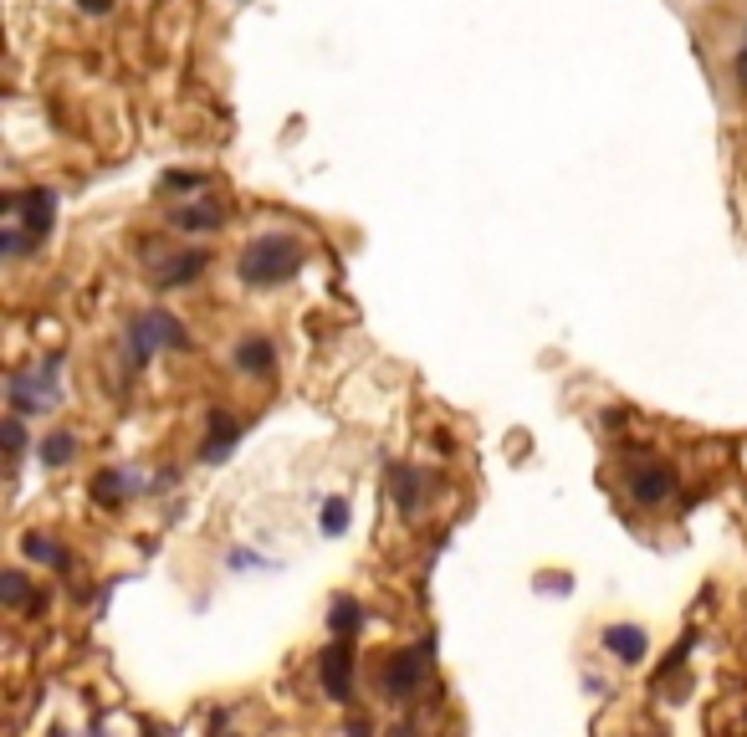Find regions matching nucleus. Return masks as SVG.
<instances>
[{"mask_svg": "<svg viewBox=\"0 0 747 737\" xmlns=\"http://www.w3.org/2000/svg\"><path fill=\"white\" fill-rule=\"evenodd\" d=\"M302 241L297 236H261V241H251L246 251H241V282L246 287H277V282H287L297 267H302Z\"/></svg>", "mask_w": 747, "mask_h": 737, "instance_id": "obj_1", "label": "nucleus"}, {"mask_svg": "<svg viewBox=\"0 0 747 737\" xmlns=\"http://www.w3.org/2000/svg\"><path fill=\"white\" fill-rule=\"evenodd\" d=\"M62 400V359H47L41 369L11 374V410L16 415H47Z\"/></svg>", "mask_w": 747, "mask_h": 737, "instance_id": "obj_2", "label": "nucleus"}, {"mask_svg": "<svg viewBox=\"0 0 747 737\" xmlns=\"http://www.w3.org/2000/svg\"><path fill=\"white\" fill-rule=\"evenodd\" d=\"M185 328H180V318H169L164 308H154V313H139L134 318V328H128V359L134 364H144V359H154L159 349H185Z\"/></svg>", "mask_w": 747, "mask_h": 737, "instance_id": "obj_3", "label": "nucleus"}, {"mask_svg": "<svg viewBox=\"0 0 747 737\" xmlns=\"http://www.w3.org/2000/svg\"><path fill=\"white\" fill-rule=\"evenodd\" d=\"M318 676H323V691H328V702H354V650H348V635L338 645L323 650V661H318Z\"/></svg>", "mask_w": 747, "mask_h": 737, "instance_id": "obj_4", "label": "nucleus"}, {"mask_svg": "<svg viewBox=\"0 0 747 737\" xmlns=\"http://www.w3.org/2000/svg\"><path fill=\"white\" fill-rule=\"evenodd\" d=\"M420 686H425V656H420V650L389 656V666H384V697L389 702H410Z\"/></svg>", "mask_w": 747, "mask_h": 737, "instance_id": "obj_5", "label": "nucleus"}, {"mask_svg": "<svg viewBox=\"0 0 747 737\" xmlns=\"http://www.w3.org/2000/svg\"><path fill=\"white\" fill-rule=\"evenodd\" d=\"M16 215H21V226L41 241V236H47L52 231V221H57V190H26L21 200H16Z\"/></svg>", "mask_w": 747, "mask_h": 737, "instance_id": "obj_6", "label": "nucleus"}, {"mask_svg": "<svg viewBox=\"0 0 747 737\" xmlns=\"http://www.w3.org/2000/svg\"><path fill=\"white\" fill-rule=\"evenodd\" d=\"M671 492H676L671 466H640V471L630 476V497H635L640 507H661Z\"/></svg>", "mask_w": 747, "mask_h": 737, "instance_id": "obj_7", "label": "nucleus"}, {"mask_svg": "<svg viewBox=\"0 0 747 737\" xmlns=\"http://www.w3.org/2000/svg\"><path fill=\"white\" fill-rule=\"evenodd\" d=\"M205 262H210L205 251H180V256H164V262H159V272H154V282H159L164 292H174V287H190V282L205 272Z\"/></svg>", "mask_w": 747, "mask_h": 737, "instance_id": "obj_8", "label": "nucleus"}, {"mask_svg": "<svg viewBox=\"0 0 747 737\" xmlns=\"http://www.w3.org/2000/svg\"><path fill=\"white\" fill-rule=\"evenodd\" d=\"M604 650H609V656H620L625 666H640L645 650H650V640H645L640 625H609V630H604Z\"/></svg>", "mask_w": 747, "mask_h": 737, "instance_id": "obj_9", "label": "nucleus"}, {"mask_svg": "<svg viewBox=\"0 0 747 737\" xmlns=\"http://www.w3.org/2000/svg\"><path fill=\"white\" fill-rule=\"evenodd\" d=\"M236 436H241V420L226 415V410H210V436H205L200 456H205V461H226L231 446H236Z\"/></svg>", "mask_w": 747, "mask_h": 737, "instance_id": "obj_10", "label": "nucleus"}, {"mask_svg": "<svg viewBox=\"0 0 747 737\" xmlns=\"http://www.w3.org/2000/svg\"><path fill=\"white\" fill-rule=\"evenodd\" d=\"M389 492H394V507H400L405 517L420 512V471L405 466V461H394L389 466Z\"/></svg>", "mask_w": 747, "mask_h": 737, "instance_id": "obj_11", "label": "nucleus"}, {"mask_svg": "<svg viewBox=\"0 0 747 737\" xmlns=\"http://www.w3.org/2000/svg\"><path fill=\"white\" fill-rule=\"evenodd\" d=\"M174 226H180V231H221L226 226V210L215 205V200H195V205L174 210Z\"/></svg>", "mask_w": 747, "mask_h": 737, "instance_id": "obj_12", "label": "nucleus"}, {"mask_svg": "<svg viewBox=\"0 0 747 737\" xmlns=\"http://www.w3.org/2000/svg\"><path fill=\"white\" fill-rule=\"evenodd\" d=\"M236 369H246V374H256V379H267L272 369H277V349L267 338H246V343H236Z\"/></svg>", "mask_w": 747, "mask_h": 737, "instance_id": "obj_13", "label": "nucleus"}, {"mask_svg": "<svg viewBox=\"0 0 747 737\" xmlns=\"http://www.w3.org/2000/svg\"><path fill=\"white\" fill-rule=\"evenodd\" d=\"M21 548H26V558L47 563V569H67V563H72V558H67V548H62V543H52L47 533H26V543H21Z\"/></svg>", "mask_w": 747, "mask_h": 737, "instance_id": "obj_14", "label": "nucleus"}, {"mask_svg": "<svg viewBox=\"0 0 747 737\" xmlns=\"http://www.w3.org/2000/svg\"><path fill=\"white\" fill-rule=\"evenodd\" d=\"M128 487H134V476H128V471H98V482H93V492H98L103 507H118L128 497Z\"/></svg>", "mask_w": 747, "mask_h": 737, "instance_id": "obj_15", "label": "nucleus"}, {"mask_svg": "<svg viewBox=\"0 0 747 737\" xmlns=\"http://www.w3.org/2000/svg\"><path fill=\"white\" fill-rule=\"evenodd\" d=\"M328 625H333L338 635H354V630L364 625V610H359V599H354V594H338V599H333V615H328Z\"/></svg>", "mask_w": 747, "mask_h": 737, "instance_id": "obj_16", "label": "nucleus"}, {"mask_svg": "<svg viewBox=\"0 0 747 737\" xmlns=\"http://www.w3.org/2000/svg\"><path fill=\"white\" fill-rule=\"evenodd\" d=\"M72 451H77V436H72V430H57V436H47V441L36 446L41 466H67V461H72Z\"/></svg>", "mask_w": 747, "mask_h": 737, "instance_id": "obj_17", "label": "nucleus"}, {"mask_svg": "<svg viewBox=\"0 0 747 737\" xmlns=\"http://www.w3.org/2000/svg\"><path fill=\"white\" fill-rule=\"evenodd\" d=\"M348 517H354V512H348V502H343V497H333V502H323L318 523H323V533H328V538H338V533H348Z\"/></svg>", "mask_w": 747, "mask_h": 737, "instance_id": "obj_18", "label": "nucleus"}, {"mask_svg": "<svg viewBox=\"0 0 747 737\" xmlns=\"http://www.w3.org/2000/svg\"><path fill=\"white\" fill-rule=\"evenodd\" d=\"M0 599H6L11 610H16V604H26V599H31V579H26L21 569H11L6 579H0Z\"/></svg>", "mask_w": 747, "mask_h": 737, "instance_id": "obj_19", "label": "nucleus"}, {"mask_svg": "<svg viewBox=\"0 0 747 737\" xmlns=\"http://www.w3.org/2000/svg\"><path fill=\"white\" fill-rule=\"evenodd\" d=\"M26 415H16L11 410V420H6V446H11V461H21L26 456V425H21Z\"/></svg>", "mask_w": 747, "mask_h": 737, "instance_id": "obj_20", "label": "nucleus"}, {"mask_svg": "<svg viewBox=\"0 0 747 737\" xmlns=\"http://www.w3.org/2000/svg\"><path fill=\"white\" fill-rule=\"evenodd\" d=\"M0 246H6V256H31V251H36V236L21 226V231H6V241H0Z\"/></svg>", "mask_w": 747, "mask_h": 737, "instance_id": "obj_21", "label": "nucleus"}, {"mask_svg": "<svg viewBox=\"0 0 747 737\" xmlns=\"http://www.w3.org/2000/svg\"><path fill=\"white\" fill-rule=\"evenodd\" d=\"M164 185H169V190H200V185H205V175H169Z\"/></svg>", "mask_w": 747, "mask_h": 737, "instance_id": "obj_22", "label": "nucleus"}, {"mask_svg": "<svg viewBox=\"0 0 747 737\" xmlns=\"http://www.w3.org/2000/svg\"><path fill=\"white\" fill-rule=\"evenodd\" d=\"M77 6H82V11H93V16H103V11L113 6V0H77Z\"/></svg>", "mask_w": 747, "mask_h": 737, "instance_id": "obj_23", "label": "nucleus"}, {"mask_svg": "<svg viewBox=\"0 0 747 737\" xmlns=\"http://www.w3.org/2000/svg\"><path fill=\"white\" fill-rule=\"evenodd\" d=\"M732 67H737V82H742V88H747V47L737 52V62H732Z\"/></svg>", "mask_w": 747, "mask_h": 737, "instance_id": "obj_24", "label": "nucleus"}]
</instances>
